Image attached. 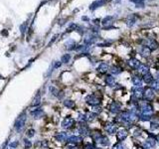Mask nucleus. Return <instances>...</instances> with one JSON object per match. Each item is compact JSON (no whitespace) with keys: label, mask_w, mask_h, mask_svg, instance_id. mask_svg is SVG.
I'll use <instances>...</instances> for the list:
<instances>
[{"label":"nucleus","mask_w":159,"mask_h":149,"mask_svg":"<svg viewBox=\"0 0 159 149\" xmlns=\"http://www.w3.org/2000/svg\"><path fill=\"white\" fill-rule=\"evenodd\" d=\"M91 136L92 137V139H93V141L95 143H98V144H100V145H101L103 147H108V146L110 145V141L109 139V137L101 134L100 131H95V132L92 133Z\"/></svg>","instance_id":"f257e3e1"},{"label":"nucleus","mask_w":159,"mask_h":149,"mask_svg":"<svg viewBox=\"0 0 159 149\" xmlns=\"http://www.w3.org/2000/svg\"><path fill=\"white\" fill-rule=\"evenodd\" d=\"M132 93H131V99H135V100H142L143 99V94H144V89H142L141 87L138 88V87H134L132 88L131 90Z\"/></svg>","instance_id":"f03ea898"},{"label":"nucleus","mask_w":159,"mask_h":149,"mask_svg":"<svg viewBox=\"0 0 159 149\" xmlns=\"http://www.w3.org/2000/svg\"><path fill=\"white\" fill-rule=\"evenodd\" d=\"M103 127H104L105 132L109 135L116 134V132H117V125H116L115 122H107Z\"/></svg>","instance_id":"7ed1b4c3"},{"label":"nucleus","mask_w":159,"mask_h":149,"mask_svg":"<svg viewBox=\"0 0 159 149\" xmlns=\"http://www.w3.org/2000/svg\"><path fill=\"white\" fill-rule=\"evenodd\" d=\"M78 131L82 137H88V136L92 135L90 127L86 123H80V125L78 127Z\"/></svg>","instance_id":"20e7f679"},{"label":"nucleus","mask_w":159,"mask_h":149,"mask_svg":"<svg viewBox=\"0 0 159 149\" xmlns=\"http://www.w3.org/2000/svg\"><path fill=\"white\" fill-rule=\"evenodd\" d=\"M84 100H86V102L92 106L93 105H100V99L98 98L95 94H89L86 97V99H84Z\"/></svg>","instance_id":"39448f33"},{"label":"nucleus","mask_w":159,"mask_h":149,"mask_svg":"<svg viewBox=\"0 0 159 149\" xmlns=\"http://www.w3.org/2000/svg\"><path fill=\"white\" fill-rule=\"evenodd\" d=\"M25 121H26V114L22 113L21 115H19V117L15 121V129L17 131H21V129H22L25 125Z\"/></svg>","instance_id":"423d86ee"},{"label":"nucleus","mask_w":159,"mask_h":149,"mask_svg":"<svg viewBox=\"0 0 159 149\" xmlns=\"http://www.w3.org/2000/svg\"><path fill=\"white\" fill-rule=\"evenodd\" d=\"M75 123H76L75 119L70 117V116H67L62 121V127L64 129H71L72 127L75 126Z\"/></svg>","instance_id":"0eeeda50"},{"label":"nucleus","mask_w":159,"mask_h":149,"mask_svg":"<svg viewBox=\"0 0 159 149\" xmlns=\"http://www.w3.org/2000/svg\"><path fill=\"white\" fill-rule=\"evenodd\" d=\"M109 110L113 114L119 113L121 111V103L118 101H112L109 106Z\"/></svg>","instance_id":"6e6552de"},{"label":"nucleus","mask_w":159,"mask_h":149,"mask_svg":"<svg viewBox=\"0 0 159 149\" xmlns=\"http://www.w3.org/2000/svg\"><path fill=\"white\" fill-rule=\"evenodd\" d=\"M155 97V93H154V91L151 89V88H145L144 89V94H143V99L146 100V101H152L153 99Z\"/></svg>","instance_id":"1a4fd4ad"},{"label":"nucleus","mask_w":159,"mask_h":149,"mask_svg":"<svg viewBox=\"0 0 159 149\" xmlns=\"http://www.w3.org/2000/svg\"><path fill=\"white\" fill-rule=\"evenodd\" d=\"M127 136H128V131H127V129H125V128L118 129L117 132H116V137H117V140L119 142L125 140Z\"/></svg>","instance_id":"9d476101"},{"label":"nucleus","mask_w":159,"mask_h":149,"mask_svg":"<svg viewBox=\"0 0 159 149\" xmlns=\"http://www.w3.org/2000/svg\"><path fill=\"white\" fill-rule=\"evenodd\" d=\"M102 26L104 29H109L112 27L113 24V17L112 16H107L105 18L102 19V22H101Z\"/></svg>","instance_id":"9b49d317"},{"label":"nucleus","mask_w":159,"mask_h":149,"mask_svg":"<svg viewBox=\"0 0 159 149\" xmlns=\"http://www.w3.org/2000/svg\"><path fill=\"white\" fill-rule=\"evenodd\" d=\"M68 142H69L70 144L77 145V144L83 142V137H82V136H76V135L70 136V137L68 138Z\"/></svg>","instance_id":"f8f14e48"},{"label":"nucleus","mask_w":159,"mask_h":149,"mask_svg":"<svg viewBox=\"0 0 159 149\" xmlns=\"http://www.w3.org/2000/svg\"><path fill=\"white\" fill-rule=\"evenodd\" d=\"M131 82H132V83L134 84L135 87L140 88L142 86L143 80L141 79V77L139 76V74H134V76H132V78H131Z\"/></svg>","instance_id":"ddd939ff"},{"label":"nucleus","mask_w":159,"mask_h":149,"mask_svg":"<svg viewBox=\"0 0 159 149\" xmlns=\"http://www.w3.org/2000/svg\"><path fill=\"white\" fill-rule=\"evenodd\" d=\"M127 64H128V66H129L131 69H136V70H137V68L140 66L141 63L139 62V60H137L136 58H131V59L128 60Z\"/></svg>","instance_id":"4468645a"},{"label":"nucleus","mask_w":159,"mask_h":149,"mask_svg":"<svg viewBox=\"0 0 159 149\" xmlns=\"http://www.w3.org/2000/svg\"><path fill=\"white\" fill-rule=\"evenodd\" d=\"M109 70V64L105 62H101L98 67V72L100 74H105Z\"/></svg>","instance_id":"2eb2a0df"},{"label":"nucleus","mask_w":159,"mask_h":149,"mask_svg":"<svg viewBox=\"0 0 159 149\" xmlns=\"http://www.w3.org/2000/svg\"><path fill=\"white\" fill-rule=\"evenodd\" d=\"M104 83H105L107 86L114 88V86H115V78H113V76H111V74L107 76L105 79H104Z\"/></svg>","instance_id":"dca6fc26"},{"label":"nucleus","mask_w":159,"mask_h":149,"mask_svg":"<svg viewBox=\"0 0 159 149\" xmlns=\"http://www.w3.org/2000/svg\"><path fill=\"white\" fill-rule=\"evenodd\" d=\"M140 55L143 58L150 57V55H151V49L149 47H147V46H143L142 49H141V51H140Z\"/></svg>","instance_id":"f3484780"},{"label":"nucleus","mask_w":159,"mask_h":149,"mask_svg":"<svg viewBox=\"0 0 159 149\" xmlns=\"http://www.w3.org/2000/svg\"><path fill=\"white\" fill-rule=\"evenodd\" d=\"M68 134L66 132H60L56 135V140L59 141V142H65V141H68Z\"/></svg>","instance_id":"a211bd4d"},{"label":"nucleus","mask_w":159,"mask_h":149,"mask_svg":"<svg viewBox=\"0 0 159 149\" xmlns=\"http://www.w3.org/2000/svg\"><path fill=\"white\" fill-rule=\"evenodd\" d=\"M31 114L33 115V117L35 119H39L44 115V111H43L42 108H37V109H35L33 111H31Z\"/></svg>","instance_id":"6ab92c4d"},{"label":"nucleus","mask_w":159,"mask_h":149,"mask_svg":"<svg viewBox=\"0 0 159 149\" xmlns=\"http://www.w3.org/2000/svg\"><path fill=\"white\" fill-rule=\"evenodd\" d=\"M137 72H138V74H141L142 76H144L145 74L149 73V68L145 64H140V66L137 68Z\"/></svg>","instance_id":"aec40b11"},{"label":"nucleus","mask_w":159,"mask_h":149,"mask_svg":"<svg viewBox=\"0 0 159 149\" xmlns=\"http://www.w3.org/2000/svg\"><path fill=\"white\" fill-rule=\"evenodd\" d=\"M105 2H107V0H95V1L90 6V9L91 10H94V9H97V8L102 6Z\"/></svg>","instance_id":"412c9836"},{"label":"nucleus","mask_w":159,"mask_h":149,"mask_svg":"<svg viewBox=\"0 0 159 149\" xmlns=\"http://www.w3.org/2000/svg\"><path fill=\"white\" fill-rule=\"evenodd\" d=\"M86 116H87V122H92V121H94L95 119H97L98 114L91 111V112L86 113Z\"/></svg>","instance_id":"4be33fe9"},{"label":"nucleus","mask_w":159,"mask_h":149,"mask_svg":"<svg viewBox=\"0 0 159 149\" xmlns=\"http://www.w3.org/2000/svg\"><path fill=\"white\" fill-rule=\"evenodd\" d=\"M109 71H110L111 76H116V74H119L122 72V69L119 66H112Z\"/></svg>","instance_id":"5701e85b"},{"label":"nucleus","mask_w":159,"mask_h":149,"mask_svg":"<svg viewBox=\"0 0 159 149\" xmlns=\"http://www.w3.org/2000/svg\"><path fill=\"white\" fill-rule=\"evenodd\" d=\"M142 78H143L142 80H143V82H144L145 83H151L154 81V80H153V76L150 74V72L147 73V74H145Z\"/></svg>","instance_id":"b1692460"},{"label":"nucleus","mask_w":159,"mask_h":149,"mask_svg":"<svg viewBox=\"0 0 159 149\" xmlns=\"http://www.w3.org/2000/svg\"><path fill=\"white\" fill-rule=\"evenodd\" d=\"M40 102H41V94L40 93H37L36 95H35V98H34V99H33V101H32V106H38L39 104H40Z\"/></svg>","instance_id":"393cba45"},{"label":"nucleus","mask_w":159,"mask_h":149,"mask_svg":"<svg viewBox=\"0 0 159 149\" xmlns=\"http://www.w3.org/2000/svg\"><path fill=\"white\" fill-rule=\"evenodd\" d=\"M64 105H65L66 108L72 109V108H75V101L71 100V99H66V100H64Z\"/></svg>","instance_id":"a878e982"},{"label":"nucleus","mask_w":159,"mask_h":149,"mask_svg":"<svg viewBox=\"0 0 159 149\" xmlns=\"http://www.w3.org/2000/svg\"><path fill=\"white\" fill-rule=\"evenodd\" d=\"M146 46H149V48L151 49V51H152V50L154 51V50H156V49L158 48V43H157L155 40H150V41L147 43Z\"/></svg>","instance_id":"bb28decb"},{"label":"nucleus","mask_w":159,"mask_h":149,"mask_svg":"<svg viewBox=\"0 0 159 149\" xmlns=\"http://www.w3.org/2000/svg\"><path fill=\"white\" fill-rule=\"evenodd\" d=\"M78 121L80 123H86L87 122V116H86V113H82L80 112L79 115H78Z\"/></svg>","instance_id":"cd10ccee"},{"label":"nucleus","mask_w":159,"mask_h":149,"mask_svg":"<svg viewBox=\"0 0 159 149\" xmlns=\"http://www.w3.org/2000/svg\"><path fill=\"white\" fill-rule=\"evenodd\" d=\"M150 84H151L150 88H151L153 91H159V80H154Z\"/></svg>","instance_id":"c85d7f7f"},{"label":"nucleus","mask_w":159,"mask_h":149,"mask_svg":"<svg viewBox=\"0 0 159 149\" xmlns=\"http://www.w3.org/2000/svg\"><path fill=\"white\" fill-rule=\"evenodd\" d=\"M102 108L100 106V105H93L92 108V112H94V113H97V114H100V112H102Z\"/></svg>","instance_id":"c756f323"},{"label":"nucleus","mask_w":159,"mask_h":149,"mask_svg":"<svg viewBox=\"0 0 159 149\" xmlns=\"http://www.w3.org/2000/svg\"><path fill=\"white\" fill-rule=\"evenodd\" d=\"M135 21H136L135 17H134V16H130V17L128 18V20L126 21V24H127V26H128V27H132V26L135 24Z\"/></svg>","instance_id":"7c9ffc66"},{"label":"nucleus","mask_w":159,"mask_h":149,"mask_svg":"<svg viewBox=\"0 0 159 149\" xmlns=\"http://www.w3.org/2000/svg\"><path fill=\"white\" fill-rule=\"evenodd\" d=\"M158 129H159V122L152 121L150 123V130L151 131H155V130H158Z\"/></svg>","instance_id":"2f4dec72"},{"label":"nucleus","mask_w":159,"mask_h":149,"mask_svg":"<svg viewBox=\"0 0 159 149\" xmlns=\"http://www.w3.org/2000/svg\"><path fill=\"white\" fill-rule=\"evenodd\" d=\"M142 133H143V131L141 128H139V127H137V128H135L133 130V136L134 137H140L142 135Z\"/></svg>","instance_id":"473e14b6"},{"label":"nucleus","mask_w":159,"mask_h":149,"mask_svg":"<svg viewBox=\"0 0 159 149\" xmlns=\"http://www.w3.org/2000/svg\"><path fill=\"white\" fill-rule=\"evenodd\" d=\"M138 118H139V120H141V121H150L151 120V116H149V115H144V114H139V116H138Z\"/></svg>","instance_id":"72a5a7b5"},{"label":"nucleus","mask_w":159,"mask_h":149,"mask_svg":"<svg viewBox=\"0 0 159 149\" xmlns=\"http://www.w3.org/2000/svg\"><path fill=\"white\" fill-rule=\"evenodd\" d=\"M130 1L133 2V3H135L136 7H137V6H138V7H141V6L143 5V3H144L145 0H130Z\"/></svg>","instance_id":"f704fd0d"},{"label":"nucleus","mask_w":159,"mask_h":149,"mask_svg":"<svg viewBox=\"0 0 159 149\" xmlns=\"http://www.w3.org/2000/svg\"><path fill=\"white\" fill-rule=\"evenodd\" d=\"M84 149H95V146L92 142H87L84 145Z\"/></svg>","instance_id":"c9c22d12"},{"label":"nucleus","mask_w":159,"mask_h":149,"mask_svg":"<svg viewBox=\"0 0 159 149\" xmlns=\"http://www.w3.org/2000/svg\"><path fill=\"white\" fill-rule=\"evenodd\" d=\"M112 149H124V146L121 144V142H116L115 144H113Z\"/></svg>","instance_id":"e433bc0d"},{"label":"nucleus","mask_w":159,"mask_h":149,"mask_svg":"<svg viewBox=\"0 0 159 149\" xmlns=\"http://www.w3.org/2000/svg\"><path fill=\"white\" fill-rule=\"evenodd\" d=\"M67 49L68 50H74L75 49V42H74L73 40H71L70 43L67 44Z\"/></svg>","instance_id":"4c0bfd02"},{"label":"nucleus","mask_w":159,"mask_h":149,"mask_svg":"<svg viewBox=\"0 0 159 149\" xmlns=\"http://www.w3.org/2000/svg\"><path fill=\"white\" fill-rule=\"evenodd\" d=\"M70 59H71V56L69 54H66L62 57V62L63 63H69L70 62Z\"/></svg>","instance_id":"58836bf2"},{"label":"nucleus","mask_w":159,"mask_h":149,"mask_svg":"<svg viewBox=\"0 0 159 149\" xmlns=\"http://www.w3.org/2000/svg\"><path fill=\"white\" fill-rule=\"evenodd\" d=\"M24 145H25V148L26 149H29L32 146V142L29 141L28 139H24Z\"/></svg>","instance_id":"ea45409f"},{"label":"nucleus","mask_w":159,"mask_h":149,"mask_svg":"<svg viewBox=\"0 0 159 149\" xmlns=\"http://www.w3.org/2000/svg\"><path fill=\"white\" fill-rule=\"evenodd\" d=\"M141 147H142V149H152V147H151L149 144H148L146 141H144V142L142 143Z\"/></svg>","instance_id":"a19ab883"},{"label":"nucleus","mask_w":159,"mask_h":149,"mask_svg":"<svg viewBox=\"0 0 159 149\" xmlns=\"http://www.w3.org/2000/svg\"><path fill=\"white\" fill-rule=\"evenodd\" d=\"M35 135V130L34 129H29L27 131V136L28 137H33Z\"/></svg>","instance_id":"79ce46f5"},{"label":"nucleus","mask_w":159,"mask_h":149,"mask_svg":"<svg viewBox=\"0 0 159 149\" xmlns=\"http://www.w3.org/2000/svg\"><path fill=\"white\" fill-rule=\"evenodd\" d=\"M66 149H78V146H77V145H74V144H70V143H69V145L67 146Z\"/></svg>","instance_id":"37998d69"},{"label":"nucleus","mask_w":159,"mask_h":149,"mask_svg":"<svg viewBox=\"0 0 159 149\" xmlns=\"http://www.w3.org/2000/svg\"><path fill=\"white\" fill-rule=\"evenodd\" d=\"M61 66V62H57L56 64H55V68H59Z\"/></svg>","instance_id":"c03bdc74"},{"label":"nucleus","mask_w":159,"mask_h":149,"mask_svg":"<svg viewBox=\"0 0 159 149\" xmlns=\"http://www.w3.org/2000/svg\"><path fill=\"white\" fill-rule=\"evenodd\" d=\"M17 145H18V142H17V141H16V142H13V143L11 144L12 147H15V146H17Z\"/></svg>","instance_id":"a18cd8bd"},{"label":"nucleus","mask_w":159,"mask_h":149,"mask_svg":"<svg viewBox=\"0 0 159 149\" xmlns=\"http://www.w3.org/2000/svg\"><path fill=\"white\" fill-rule=\"evenodd\" d=\"M155 139H156V141L159 143V134H157V135L155 136Z\"/></svg>","instance_id":"49530a36"},{"label":"nucleus","mask_w":159,"mask_h":149,"mask_svg":"<svg viewBox=\"0 0 159 149\" xmlns=\"http://www.w3.org/2000/svg\"><path fill=\"white\" fill-rule=\"evenodd\" d=\"M2 35H8V32H7L6 30H4V31H2Z\"/></svg>","instance_id":"de8ad7c7"},{"label":"nucleus","mask_w":159,"mask_h":149,"mask_svg":"<svg viewBox=\"0 0 159 149\" xmlns=\"http://www.w3.org/2000/svg\"><path fill=\"white\" fill-rule=\"evenodd\" d=\"M156 78L159 80V71H158V73H157V74H156Z\"/></svg>","instance_id":"09e8293b"}]
</instances>
